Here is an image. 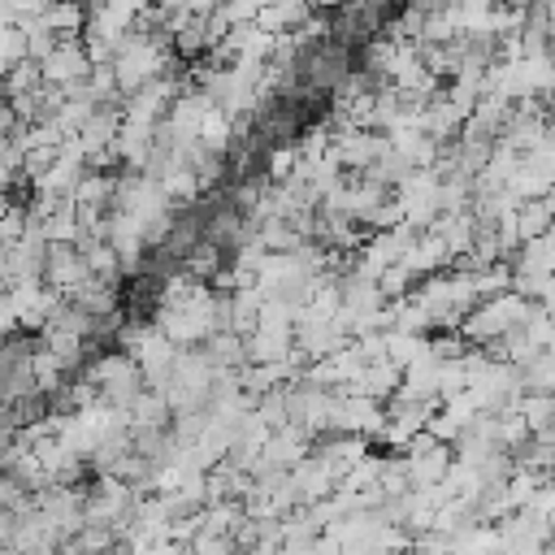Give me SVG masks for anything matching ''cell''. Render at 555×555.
I'll return each instance as SVG.
<instances>
[{
    "label": "cell",
    "mask_w": 555,
    "mask_h": 555,
    "mask_svg": "<svg viewBox=\"0 0 555 555\" xmlns=\"http://www.w3.org/2000/svg\"><path fill=\"white\" fill-rule=\"evenodd\" d=\"M91 65H95V61H91L82 35H65V39H56V48L39 61L43 82H56V87H74V82H82V78L91 74Z\"/></svg>",
    "instance_id": "6da1fadb"
},
{
    "label": "cell",
    "mask_w": 555,
    "mask_h": 555,
    "mask_svg": "<svg viewBox=\"0 0 555 555\" xmlns=\"http://www.w3.org/2000/svg\"><path fill=\"white\" fill-rule=\"evenodd\" d=\"M17 61H26V30L17 22L0 26V74H9Z\"/></svg>",
    "instance_id": "7a4b0ae2"
},
{
    "label": "cell",
    "mask_w": 555,
    "mask_h": 555,
    "mask_svg": "<svg viewBox=\"0 0 555 555\" xmlns=\"http://www.w3.org/2000/svg\"><path fill=\"white\" fill-rule=\"evenodd\" d=\"M0 95H4V74H0Z\"/></svg>",
    "instance_id": "3957f363"
}]
</instances>
